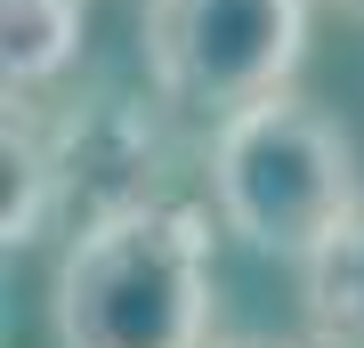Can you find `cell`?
I'll list each match as a JSON object with an SVG mask.
<instances>
[{
    "instance_id": "obj_7",
    "label": "cell",
    "mask_w": 364,
    "mask_h": 348,
    "mask_svg": "<svg viewBox=\"0 0 364 348\" xmlns=\"http://www.w3.org/2000/svg\"><path fill=\"white\" fill-rule=\"evenodd\" d=\"M299 308L316 348H364V211L299 259Z\"/></svg>"
},
{
    "instance_id": "obj_4",
    "label": "cell",
    "mask_w": 364,
    "mask_h": 348,
    "mask_svg": "<svg viewBox=\"0 0 364 348\" xmlns=\"http://www.w3.org/2000/svg\"><path fill=\"white\" fill-rule=\"evenodd\" d=\"M41 138H49L57 162V194H65V235L90 219H114V211H146L170 203V162H178V138H170V97H138V90H97L65 105V114H41Z\"/></svg>"
},
{
    "instance_id": "obj_5",
    "label": "cell",
    "mask_w": 364,
    "mask_h": 348,
    "mask_svg": "<svg viewBox=\"0 0 364 348\" xmlns=\"http://www.w3.org/2000/svg\"><path fill=\"white\" fill-rule=\"evenodd\" d=\"M81 41H90V9L81 0H0V73H9V97H41L49 81H65Z\"/></svg>"
},
{
    "instance_id": "obj_2",
    "label": "cell",
    "mask_w": 364,
    "mask_h": 348,
    "mask_svg": "<svg viewBox=\"0 0 364 348\" xmlns=\"http://www.w3.org/2000/svg\"><path fill=\"white\" fill-rule=\"evenodd\" d=\"M210 211L251 251L299 268L332 227L364 211L356 138L291 90L243 105V114L210 122Z\"/></svg>"
},
{
    "instance_id": "obj_9",
    "label": "cell",
    "mask_w": 364,
    "mask_h": 348,
    "mask_svg": "<svg viewBox=\"0 0 364 348\" xmlns=\"http://www.w3.org/2000/svg\"><path fill=\"white\" fill-rule=\"evenodd\" d=\"M332 9H348V16H364V0H332Z\"/></svg>"
},
{
    "instance_id": "obj_8",
    "label": "cell",
    "mask_w": 364,
    "mask_h": 348,
    "mask_svg": "<svg viewBox=\"0 0 364 348\" xmlns=\"http://www.w3.org/2000/svg\"><path fill=\"white\" fill-rule=\"evenodd\" d=\"M210 348H316V340H275V332H235V340H210Z\"/></svg>"
},
{
    "instance_id": "obj_3",
    "label": "cell",
    "mask_w": 364,
    "mask_h": 348,
    "mask_svg": "<svg viewBox=\"0 0 364 348\" xmlns=\"http://www.w3.org/2000/svg\"><path fill=\"white\" fill-rule=\"evenodd\" d=\"M299 57L308 0H146V81L210 122L291 90Z\"/></svg>"
},
{
    "instance_id": "obj_6",
    "label": "cell",
    "mask_w": 364,
    "mask_h": 348,
    "mask_svg": "<svg viewBox=\"0 0 364 348\" xmlns=\"http://www.w3.org/2000/svg\"><path fill=\"white\" fill-rule=\"evenodd\" d=\"M0 170H9L0 243H9V251H25V243H41V235L65 219L57 162H49V138H41V105H33V97H9V122H0Z\"/></svg>"
},
{
    "instance_id": "obj_1",
    "label": "cell",
    "mask_w": 364,
    "mask_h": 348,
    "mask_svg": "<svg viewBox=\"0 0 364 348\" xmlns=\"http://www.w3.org/2000/svg\"><path fill=\"white\" fill-rule=\"evenodd\" d=\"M210 211L146 203L65 235L49 284L57 348H210Z\"/></svg>"
}]
</instances>
